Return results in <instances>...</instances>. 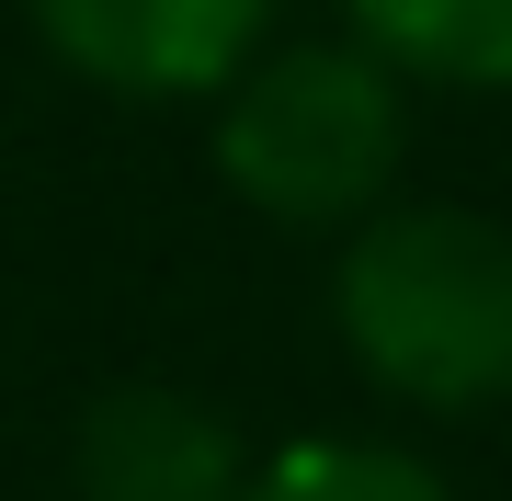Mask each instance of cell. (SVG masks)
Masks as SVG:
<instances>
[{"mask_svg":"<svg viewBox=\"0 0 512 501\" xmlns=\"http://www.w3.org/2000/svg\"><path fill=\"white\" fill-rule=\"evenodd\" d=\"M330 319L387 399L490 410L512 399V228L478 205H387L353 228Z\"/></svg>","mask_w":512,"mask_h":501,"instance_id":"cell-1","label":"cell"},{"mask_svg":"<svg viewBox=\"0 0 512 501\" xmlns=\"http://www.w3.org/2000/svg\"><path fill=\"white\" fill-rule=\"evenodd\" d=\"M217 171L285 228L365 217L399 171V80L365 46H285L228 80L217 103Z\"/></svg>","mask_w":512,"mask_h":501,"instance_id":"cell-2","label":"cell"},{"mask_svg":"<svg viewBox=\"0 0 512 501\" xmlns=\"http://www.w3.org/2000/svg\"><path fill=\"white\" fill-rule=\"evenodd\" d=\"M23 12L80 80L137 92V103H183V92H228L239 80L274 0H23Z\"/></svg>","mask_w":512,"mask_h":501,"instance_id":"cell-3","label":"cell"},{"mask_svg":"<svg viewBox=\"0 0 512 501\" xmlns=\"http://www.w3.org/2000/svg\"><path fill=\"white\" fill-rule=\"evenodd\" d=\"M80 501H239V433L194 388H103L80 422Z\"/></svg>","mask_w":512,"mask_h":501,"instance_id":"cell-4","label":"cell"},{"mask_svg":"<svg viewBox=\"0 0 512 501\" xmlns=\"http://www.w3.org/2000/svg\"><path fill=\"white\" fill-rule=\"evenodd\" d=\"M365 57L456 92H512V0H342Z\"/></svg>","mask_w":512,"mask_h":501,"instance_id":"cell-5","label":"cell"},{"mask_svg":"<svg viewBox=\"0 0 512 501\" xmlns=\"http://www.w3.org/2000/svg\"><path fill=\"white\" fill-rule=\"evenodd\" d=\"M239 501H456L421 467L410 445H330V433H308V445H274L239 479Z\"/></svg>","mask_w":512,"mask_h":501,"instance_id":"cell-6","label":"cell"}]
</instances>
